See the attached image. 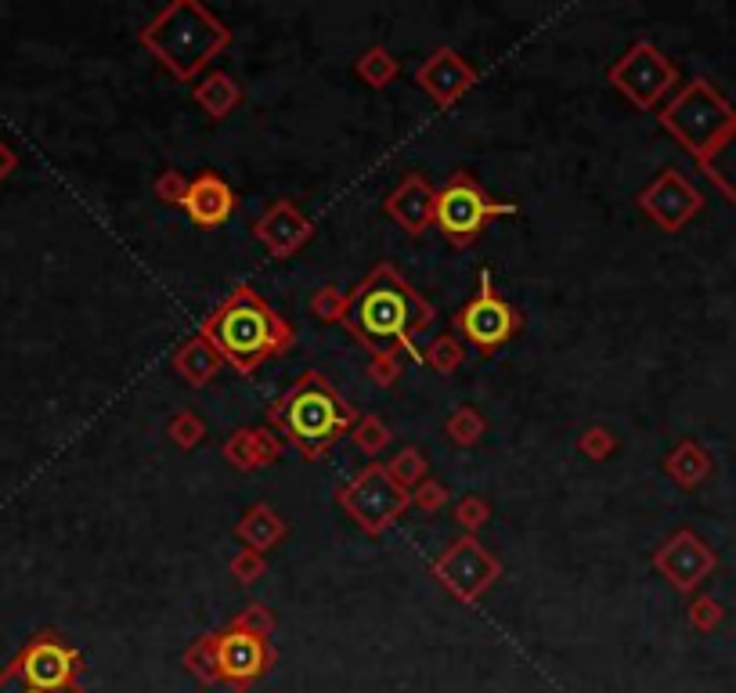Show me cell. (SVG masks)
<instances>
[{"mask_svg": "<svg viewBox=\"0 0 736 693\" xmlns=\"http://www.w3.org/2000/svg\"><path fill=\"white\" fill-rule=\"evenodd\" d=\"M433 318H437V308L394 264H380L346 297L343 325L351 329V337L357 343L369 346V354L404 351L415 361H423L415 337L433 325Z\"/></svg>", "mask_w": 736, "mask_h": 693, "instance_id": "6da1fadb", "label": "cell"}, {"mask_svg": "<svg viewBox=\"0 0 736 693\" xmlns=\"http://www.w3.org/2000/svg\"><path fill=\"white\" fill-rule=\"evenodd\" d=\"M199 337H206L216 354L239 375H253L268 358L293 351L296 329L271 308L250 285H239L224 303H216L202 322Z\"/></svg>", "mask_w": 736, "mask_h": 693, "instance_id": "7a4b0ae2", "label": "cell"}, {"mask_svg": "<svg viewBox=\"0 0 736 693\" xmlns=\"http://www.w3.org/2000/svg\"><path fill=\"white\" fill-rule=\"evenodd\" d=\"M357 423V409L317 369H307L268 409V426L300 455L322 459Z\"/></svg>", "mask_w": 736, "mask_h": 693, "instance_id": "3957f363", "label": "cell"}, {"mask_svg": "<svg viewBox=\"0 0 736 693\" xmlns=\"http://www.w3.org/2000/svg\"><path fill=\"white\" fill-rule=\"evenodd\" d=\"M141 43L173 80H195L231 43V26L199 0H173L141 29Z\"/></svg>", "mask_w": 736, "mask_h": 693, "instance_id": "277c9868", "label": "cell"}, {"mask_svg": "<svg viewBox=\"0 0 736 693\" xmlns=\"http://www.w3.org/2000/svg\"><path fill=\"white\" fill-rule=\"evenodd\" d=\"M657 120L700 163V159L729 134V127L736 123V109L707 77H693L686 87H678V91L664 101Z\"/></svg>", "mask_w": 736, "mask_h": 693, "instance_id": "5b68a950", "label": "cell"}, {"mask_svg": "<svg viewBox=\"0 0 736 693\" xmlns=\"http://www.w3.org/2000/svg\"><path fill=\"white\" fill-rule=\"evenodd\" d=\"M516 213V202H502L491 199L481 184H476L473 173H455L447 178L444 188H437V217L433 224L441 228V235L455 245V250H466L476 239L484 235V228L495 221V217H510Z\"/></svg>", "mask_w": 736, "mask_h": 693, "instance_id": "8992f818", "label": "cell"}, {"mask_svg": "<svg viewBox=\"0 0 736 693\" xmlns=\"http://www.w3.org/2000/svg\"><path fill=\"white\" fill-rule=\"evenodd\" d=\"M336 502L361 531L380 539V534L394 528L404 516V510L412 505V491H404L394 476L386 473L383 462H369V466H361L351 481L336 491Z\"/></svg>", "mask_w": 736, "mask_h": 693, "instance_id": "52a82bcc", "label": "cell"}, {"mask_svg": "<svg viewBox=\"0 0 736 693\" xmlns=\"http://www.w3.org/2000/svg\"><path fill=\"white\" fill-rule=\"evenodd\" d=\"M606 80H611L614 91L625 94L635 109H657V101L668 98L672 87L678 83V69L657 43L639 40L611 66Z\"/></svg>", "mask_w": 736, "mask_h": 693, "instance_id": "ba28073f", "label": "cell"}, {"mask_svg": "<svg viewBox=\"0 0 736 693\" xmlns=\"http://www.w3.org/2000/svg\"><path fill=\"white\" fill-rule=\"evenodd\" d=\"M516 332H520V311L491 285V271H481V289L455 314V337L476 346L481 354H495Z\"/></svg>", "mask_w": 736, "mask_h": 693, "instance_id": "9c48e42d", "label": "cell"}, {"mask_svg": "<svg viewBox=\"0 0 736 693\" xmlns=\"http://www.w3.org/2000/svg\"><path fill=\"white\" fill-rule=\"evenodd\" d=\"M430 571L441 582L444 592H452L458 603L473 606L491 585L498 582L502 560L491 553V549H484L481 542H476L473 534H462V539H455L437 560H433Z\"/></svg>", "mask_w": 736, "mask_h": 693, "instance_id": "30bf717a", "label": "cell"}, {"mask_svg": "<svg viewBox=\"0 0 736 693\" xmlns=\"http://www.w3.org/2000/svg\"><path fill=\"white\" fill-rule=\"evenodd\" d=\"M8 672L19 675L33 690H72L77 686V675L83 672V657L80 650L62 643L54 632H43L14 657Z\"/></svg>", "mask_w": 736, "mask_h": 693, "instance_id": "8fae6325", "label": "cell"}, {"mask_svg": "<svg viewBox=\"0 0 736 693\" xmlns=\"http://www.w3.org/2000/svg\"><path fill=\"white\" fill-rule=\"evenodd\" d=\"M654 568L675 592H697L718 571V553L697 531L678 528L654 549Z\"/></svg>", "mask_w": 736, "mask_h": 693, "instance_id": "7c38bea8", "label": "cell"}, {"mask_svg": "<svg viewBox=\"0 0 736 693\" xmlns=\"http://www.w3.org/2000/svg\"><path fill=\"white\" fill-rule=\"evenodd\" d=\"M639 210L654 221L661 231H683L693 217L704 210V195L697 192V184H693L683 170H661L654 181H649L643 192H639Z\"/></svg>", "mask_w": 736, "mask_h": 693, "instance_id": "4fadbf2b", "label": "cell"}, {"mask_svg": "<svg viewBox=\"0 0 736 693\" xmlns=\"http://www.w3.org/2000/svg\"><path fill=\"white\" fill-rule=\"evenodd\" d=\"M216 664H221V679L239 693L250 690L256 679H264L274 664V646L268 635L245 632L239 625H228L216 632Z\"/></svg>", "mask_w": 736, "mask_h": 693, "instance_id": "5bb4252c", "label": "cell"}, {"mask_svg": "<svg viewBox=\"0 0 736 693\" xmlns=\"http://www.w3.org/2000/svg\"><path fill=\"white\" fill-rule=\"evenodd\" d=\"M415 83L423 87L441 109H447L476 87V69L455 48H437L426 54V62H419Z\"/></svg>", "mask_w": 736, "mask_h": 693, "instance_id": "9a60e30c", "label": "cell"}, {"mask_svg": "<svg viewBox=\"0 0 736 693\" xmlns=\"http://www.w3.org/2000/svg\"><path fill=\"white\" fill-rule=\"evenodd\" d=\"M253 235L264 242V250H268L271 257L289 260V257L300 253L303 245L311 242L314 224L296 210L293 199H279V202H271V207L256 217Z\"/></svg>", "mask_w": 736, "mask_h": 693, "instance_id": "2e32d148", "label": "cell"}, {"mask_svg": "<svg viewBox=\"0 0 736 693\" xmlns=\"http://www.w3.org/2000/svg\"><path fill=\"white\" fill-rule=\"evenodd\" d=\"M383 210L401 231L423 235V231L433 224V217H437V188H433L423 173H409V178L386 195Z\"/></svg>", "mask_w": 736, "mask_h": 693, "instance_id": "e0dca14e", "label": "cell"}, {"mask_svg": "<svg viewBox=\"0 0 736 693\" xmlns=\"http://www.w3.org/2000/svg\"><path fill=\"white\" fill-rule=\"evenodd\" d=\"M181 210L188 213V221L199 224V228H221V224L231 221V217H235L239 199H235V188H231L221 173L202 170L199 178L188 184V195L181 202Z\"/></svg>", "mask_w": 736, "mask_h": 693, "instance_id": "ac0fdd59", "label": "cell"}, {"mask_svg": "<svg viewBox=\"0 0 736 693\" xmlns=\"http://www.w3.org/2000/svg\"><path fill=\"white\" fill-rule=\"evenodd\" d=\"M170 365H173V372H178L188 386L202 390V386H210L216 375H221L224 358L216 354V346H213L206 337H188V340L178 346V351H173Z\"/></svg>", "mask_w": 736, "mask_h": 693, "instance_id": "d6986e66", "label": "cell"}, {"mask_svg": "<svg viewBox=\"0 0 736 693\" xmlns=\"http://www.w3.org/2000/svg\"><path fill=\"white\" fill-rule=\"evenodd\" d=\"M664 473H668L683 491H693L715 473V459L700 441L683 438L668 455H664Z\"/></svg>", "mask_w": 736, "mask_h": 693, "instance_id": "ffe728a7", "label": "cell"}, {"mask_svg": "<svg viewBox=\"0 0 736 693\" xmlns=\"http://www.w3.org/2000/svg\"><path fill=\"white\" fill-rule=\"evenodd\" d=\"M289 534V524L271 510L268 502H256L253 510H245L242 520L235 524V539L253 549V553H268V549H274L282 539Z\"/></svg>", "mask_w": 736, "mask_h": 693, "instance_id": "44dd1931", "label": "cell"}, {"mask_svg": "<svg viewBox=\"0 0 736 693\" xmlns=\"http://www.w3.org/2000/svg\"><path fill=\"white\" fill-rule=\"evenodd\" d=\"M192 101L213 123H221L224 116H231L242 106V87L235 83V77H228V72H206V77L192 87Z\"/></svg>", "mask_w": 736, "mask_h": 693, "instance_id": "7402d4cb", "label": "cell"}, {"mask_svg": "<svg viewBox=\"0 0 736 693\" xmlns=\"http://www.w3.org/2000/svg\"><path fill=\"white\" fill-rule=\"evenodd\" d=\"M700 173L736 207V123L729 127V134L700 159Z\"/></svg>", "mask_w": 736, "mask_h": 693, "instance_id": "603a6c76", "label": "cell"}, {"mask_svg": "<svg viewBox=\"0 0 736 693\" xmlns=\"http://www.w3.org/2000/svg\"><path fill=\"white\" fill-rule=\"evenodd\" d=\"M354 72H357L361 83H369V87H375V91H383V87H390L401 77V62L383 48V43H375V48L357 54Z\"/></svg>", "mask_w": 736, "mask_h": 693, "instance_id": "cb8c5ba5", "label": "cell"}, {"mask_svg": "<svg viewBox=\"0 0 736 693\" xmlns=\"http://www.w3.org/2000/svg\"><path fill=\"white\" fill-rule=\"evenodd\" d=\"M184 669L192 672L202 686H213V683H224L221 679V664H216V632L202 635L192 646L184 650Z\"/></svg>", "mask_w": 736, "mask_h": 693, "instance_id": "d4e9b609", "label": "cell"}, {"mask_svg": "<svg viewBox=\"0 0 736 693\" xmlns=\"http://www.w3.org/2000/svg\"><path fill=\"white\" fill-rule=\"evenodd\" d=\"M462 361H466V343H462L455 332H441L433 337L423 351V365H430L437 375H452Z\"/></svg>", "mask_w": 736, "mask_h": 693, "instance_id": "484cf974", "label": "cell"}, {"mask_svg": "<svg viewBox=\"0 0 736 693\" xmlns=\"http://www.w3.org/2000/svg\"><path fill=\"white\" fill-rule=\"evenodd\" d=\"M386 466V473L394 476V481L404 488V491H412V488H419L430 476V462H426V455L419 452L415 444H404L401 452L390 459V462H383Z\"/></svg>", "mask_w": 736, "mask_h": 693, "instance_id": "4316f807", "label": "cell"}, {"mask_svg": "<svg viewBox=\"0 0 736 693\" xmlns=\"http://www.w3.org/2000/svg\"><path fill=\"white\" fill-rule=\"evenodd\" d=\"M444 433L452 438V444H458V448H473V444H481L484 441V433H487V419L473 409V404H462V409H455L452 415H447V423H444Z\"/></svg>", "mask_w": 736, "mask_h": 693, "instance_id": "83f0119b", "label": "cell"}, {"mask_svg": "<svg viewBox=\"0 0 736 693\" xmlns=\"http://www.w3.org/2000/svg\"><path fill=\"white\" fill-rule=\"evenodd\" d=\"M390 426L383 423L380 415H357V423H354V430H351V441H354V448L361 455H369V459H375L383 452V448H390Z\"/></svg>", "mask_w": 736, "mask_h": 693, "instance_id": "f1b7e54d", "label": "cell"}, {"mask_svg": "<svg viewBox=\"0 0 736 693\" xmlns=\"http://www.w3.org/2000/svg\"><path fill=\"white\" fill-rule=\"evenodd\" d=\"M167 433H170V441L178 444V448H195V444H202V438H206V423H202V415H195L192 409H181V412H173L170 415V423H167Z\"/></svg>", "mask_w": 736, "mask_h": 693, "instance_id": "f546056e", "label": "cell"}, {"mask_svg": "<svg viewBox=\"0 0 736 693\" xmlns=\"http://www.w3.org/2000/svg\"><path fill=\"white\" fill-rule=\"evenodd\" d=\"M221 455L231 462L235 470L242 473H253L256 470V452H253V426H239L231 438L221 444Z\"/></svg>", "mask_w": 736, "mask_h": 693, "instance_id": "4dcf8cb0", "label": "cell"}, {"mask_svg": "<svg viewBox=\"0 0 736 693\" xmlns=\"http://www.w3.org/2000/svg\"><path fill=\"white\" fill-rule=\"evenodd\" d=\"M228 571H231V578H235L239 585H253V582H260V578L268 574V560H264V553H253V549L242 545L239 553H231Z\"/></svg>", "mask_w": 736, "mask_h": 693, "instance_id": "1f68e13d", "label": "cell"}, {"mask_svg": "<svg viewBox=\"0 0 736 693\" xmlns=\"http://www.w3.org/2000/svg\"><path fill=\"white\" fill-rule=\"evenodd\" d=\"M343 311H346V297L340 293L336 285H317L314 297H311V314L317 318V322H343Z\"/></svg>", "mask_w": 736, "mask_h": 693, "instance_id": "d6a6232c", "label": "cell"}, {"mask_svg": "<svg viewBox=\"0 0 736 693\" xmlns=\"http://www.w3.org/2000/svg\"><path fill=\"white\" fill-rule=\"evenodd\" d=\"M686 617L697 632H715L722 621H726V606L715 596H693V603L686 606Z\"/></svg>", "mask_w": 736, "mask_h": 693, "instance_id": "836d02e7", "label": "cell"}, {"mask_svg": "<svg viewBox=\"0 0 736 693\" xmlns=\"http://www.w3.org/2000/svg\"><path fill=\"white\" fill-rule=\"evenodd\" d=\"M577 452L592 462H606L617 452V438L606 426H588L582 438H577Z\"/></svg>", "mask_w": 736, "mask_h": 693, "instance_id": "e575fe53", "label": "cell"}, {"mask_svg": "<svg viewBox=\"0 0 736 693\" xmlns=\"http://www.w3.org/2000/svg\"><path fill=\"white\" fill-rule=\"evenodd\" d=\"M253 452H256V470H268L282 459L285 441L271 426H253Z\"/></svg>", "mask_w": 736, "mask_h": 693, "instance_id": "d590c367", "label": "cell"}, {"mask_svg": "<svg viewBox=\"0 0 736 693\" xmlns=\"http://www.w3.org/2000/svg\"><path fill=\"white\" fill-rule=\"evenodd\" d=\"M455 520H458L462 528H466V534L481 531L487 520H491L487 499H481V495H462V499L455 502Z\"/></svg>", "mask_w": 736, "mask_h": 693, "instance_id": "8d00e7d4", "label": "cell"}, {"mask_svg": "<svg viewBox=\"0 0 736 693\" xmlns=\"http://www.w3.org/2000/svg\"><path fill=\"white\" fill-rule=\"evenodd\" d=\"M188 184H192V181H188L181 170H163V173L155 178L152 188H155V199H159V202H167V207H181L184 195H188Z\"/></svg>", "mask_w": 736, "mask_h": 693, "instance_id": "74e56055", "label": "cell"}, {"mask_svg": "<svg viewBox=\"0 0 736 693\" xmlns=\"http://www.w3.org/2000/svg\"><path fill=\"white\" fill-rule=\"evenodd\" d=\"M447 499H452V491H447L441 481H433V476H426L423 484L412 488V505H415V510H423V513H437V510H444Z\"/></svg>", "mask_w": 736, "mask_h": 693, "instance_id": "f35d334b", "label": "cell"}, {"mask_svg": "<svg viewBox=\"0 0 736 693\" xmlns=\"http://www.w3.org/2000/svg\"><path fill=\"white\" fill-rule=\"evenodd\" d=\"M231 625H239L245 632H256V635H271L274 632V614L268 611L264 603H245L242 611L231 617Z\"/></svg>", "mask_w": 736, "mask_h": 693, "instance_id": "ab89813d", "label": "cell"}, {"mask_svg": "<svg viewBox=\"0 0 736 693\" xmlns=\"http://www.w3.org/2000/svg\"><path fill=\"white\" fill-rule=\"evenodd\" d=\"M365 372L375 386H394L401 380V354H369Z\"/></svg>", "mask_w": 736, "mask_h": 693, "instance_id": "60d3db41", "label": "cell"}, {"mask_svg": "<svg viewBox=\"0 0 736 693\" xmlns=\"http://www.w3.org/2000/svg\"><path fill=\"white\" fill-rule=\"evenodd\" d=\"M0 693H83V690L80 686H72V690H33V686H26L19 675L4 672L0 675Z\"/></svg>", "mask_w": 736, "mask_h": 693, "instance_id": "b9f144b4", "label": "cell"}, {"mask_svg": "<svg viewBox=\"0 0 736 693\" xmlns=\"http://www.w3.org/2000/svg\"><path fill=\"white\" fill-rule=\"evenodd\" d=\"M14 167V155L8 152V144H0V181H4V173Z\"/></svg>", "mask_w": 736, "mask_h": 693, "instance_id": "7bdbcfd3", "label": "cell"}]
</instances>
